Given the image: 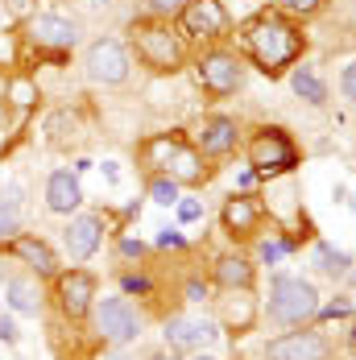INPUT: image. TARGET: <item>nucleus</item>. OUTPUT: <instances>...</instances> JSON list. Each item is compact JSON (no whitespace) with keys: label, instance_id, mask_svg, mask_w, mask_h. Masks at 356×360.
Listing matches in <instances>:
<instances>
[{"label":"nucleus","instance_id":"4c0bfd02","mask_svg":"<svg viewBox=\"0 0 356 360\" xmlns=\"http://www.w3.org/2000/svg\"><path fill=\"white\" fill-rule=\"evenodd\" d=\"M352 344H356V323H352Z\"/></svg>","mask_w":356,"mask_h":360},{"label":"nucleus","instance_id":"393cba45","mask_svg":"<svg viewBox=\"0 0 356 360\" xmlns=\"http://www.w3.org/2000/svg\"><path fill=\"white\" fill-rule=\"evenodd\" d=\"M278 8L290 13V17H315L323 8V0H278Z\"/></svg>","mask_w":356,"mask_h":360},{"label":"nucleus","instance_id":"9b49d317","mask_svg":"<svg viewBox=\"0 0 356 360\" xmlns=\"http://www.w3.org/2000/svg\"><path fill=\"white\" fill-rule=\"evenodd\" d=\"M257 319H261V307H257L253 290H220V298H215V323L224 327L232 340L249 335L253 327H257Z\"/></svg>","mask_w":356,"mask_h":360},{"label":"nucleus","instance_id":"20e7f679","mask_svg":"<svg viewBox=\"0 0 356 360\" xmlns=\"http://www.w3.org/2000/svg\"><path fill=\"white\" fill-rule=\"evenodd\" d=\"M265 315H269V323H278V327H307L319 315V290L311 286L307 278L278 274V278L269 282Z\"/></svg>","mask_w":356,"mask_h":360},{"label":"nucleus","instance_id":"bb28decb","mask_svg":"<svg viewBox=\"0 0 356 360\" xmlns=\"http://www.w3.org/2000/svg\"><path fill=\"white\" fill-rule=\"evenodd\" d=\"M17 232H21V228H17V216H13L8 207H0V245H8Z\"/></svg>","mask_w":356,"mask_h":360},{"label":"nucleus","instance_id":"7c9ffc66","mask_svg":"<svg viewBox=\"0 0 356 360\" xmlns=\"http://www.w3.org/2000/svg\"><path fill=\"white\" fill-rule=\"evenodd\" d=\"M4 8H8L13 17H25V13L34 8V0H4Z\"/></svg>","mask_w":356,"mask_h":360},{"label":"nucleus","instance_id":"6e6552de","mask_svg":"<svg viewBox=\"0 0 356 360\" xmlns=\"http://www.w3.org/2000/svg\"><path fill=\"white\" fill-rule=\"evenodd\" d=\"M195 79H199V87L208 96H232L245 83V63L232 50H208L195 63Z\"/></svg>","mask_w":356,"mask_h":360},{"label":"nucleus","instance_id":"a211bd4d","mask_svg":"<svg viewBox=\"0 0 356 360\" xmlns=\"http://www.w3.org/2000/svg\"><path fill=\"white\" fill-rule=\"evenodd\" d=\"M212 282L220 290H253L257 265H253V257H245V252H220L215 265H212Z\"/></svg>","mask_w":356,"mask_h":360},{"label":"nucleus","instance_id":"c756f323","mask_svg":"<svg viewBox=\"0 0 356 360\" xmlns=\"http://www.w3.org/2000/svg\"><path fill=\"white\" fill-rule=\"evenodd\" d=\"M286 252H290V249H286L282 240H265V245H261V261H269V265H274V261H282Z\"/></svg>","mask_w":356,"mask_h":360},{"label":"nucleus","instance_id":"2eb2a0df","mask_svg":"<svg viewBox=\"0 0 356 360\" xmlns=\"http://www.w3.org/2000/svg\"><path fill=\"white\" fill-rule=\"evenodd\" d=\"M25 34L42 50H71L75 41H79V25H75L71 17H63V13H37V17H30Z\"/></svg>","mask_w":356,"mask_h":360},{"label":"nucleus","instance_id":"72a5a7b5","mask_svg":"<svg viewBox=\"0 0 356 360\" xmlns=\"http://www.w3.org/2000/svg\"><path fill=\"white\" fill-rule=\"evenodd\" d=\"M191 360H220V356H215V352H208V348H203V352H191Z\"/></svg>","mask_w":356,"mask_h":360},{"label":"nucleus","instance_id":"7ed1b4c3","mask_svg":"<svg viewBox=\"0 0 356 360\" xmlns=\"http://www.w3.org/2000/svg\"><path fill=\"white\" fill-rule=\"evenodd\" d=\"M129 41H133V50H137V63L149 67L153 75H174V71H182V63H186V50H182V41H178L170 21H158V17L133 21Z\"/></svg>","mask_w":356,"mask_h":360},{"label":"nucleus","instance_id":"f03ea898","mask_svg":"<svg viewBox=\"0 0 356 360\" xmlns=\"http://www.w3.org/2000/svg\"><path fill=\"white\" fill-rule=\"evenodd\" d=\"M141 162L153 166L158 174L174 179L178 186H203L208 174H212L208 170V158L186 141L182 133H158V137H149L141 145Z\"/></svg>","mask_w":356,"mask_h":360},{"label":"nucleus","instance_id":"f8f14e48","mask_svg":"<svg viewBox=\"0 0 356 360\" xmlns=\"http://www.w3.org/2000/svg\"><path fill=\"white\" fill-rule=\"evenodd\" d=\"M162 335H166V348H174V352H203L215 344L220 323L208 315H174V319H166Z\"/></svg>","mask_w":356,"mask_h":360},{"label":"nucleus","instance_id":"ddd939ff","mask_svg":"<svg viewBox=\"0 0 356 360\" xmlns=\"http://www.w3.org/2000/svg\"><path fill=\"white\" fill-rule=\"evenodd\" d=\"M327 356H331V344L315 327L286 331V335L265 344V360H327Z\"/></svg>","mask_w":356,"mask_h":360},{"label":"nucleus","instance_id":"473e14b6","mask_svg":"<svg viewBox=\"0 0 356 360\" xmlns=\"http://www.w3.org/2000/svg\"><path fill=\"white\" fill-rule=\"evenodd\" d=\"M178 245H182L178 232H162V236H158V249H178Z\"/></svg>","mask_w":356,"mask_h":360},{"label":"nucleus","instance_id":"412c9836","mask_svg":"<svg viewBox=\"0 0 356 360\" xmlns=\"http://www.w3.org/2000/svg\"><path fill=\"white\" fill-rule=\"evenodd\" d=\"M4 302L17 311V315H37L42 311V286H37V278L30 274V278H21V274H13L8 282H4Z\"/></svg>","mask_w":356,"mask_h":360},{"label":"nucleus","instance_id":"f257e3e1","mask_svg":"<svg viewBox=\"0 0 356 360\" xmlns=\"http://www.w3.org/2000/svg\"><path fill=\"white\" fill-rule=\"evenodd\" d=\"M245 54H249V63L257 67L261 75H269V79H278L286 75L298 58H303V50H307V37L298 34V25L286 17V13H257L249 25H245Z\"/></svg>","mask_w":356,"mask_h":360},{"label":"nucleus","instance_id":"2f4dec72","mask_svg":"<svg viewBox=\"0 0 356 360\" xmlns=\"http://www.w3.org/2000/svg\"><path fill=\"white\" fill-rule=\"evenodd\" d=\"M0 340L4 344H17V327H13V319H4V315H0Z\"/></svg>","mask_w":356,"mask_h":360},{"label":"nucleus","instance_id":"c9c22d12","mask_svg":"<svg viewBox=\"0 0 356 360\" xmlns=\"http://www.w3.org/2000/svg\"><path fill=\"white\" fill-rule=\"evenodd\" d=\"M352 37H356V0H352Z\"/></svg>","mask_w":356,"mask_h":360},{"label":"nucleus","instance_id":"4468645a","mask_svg":"<svg viewBox=\"0 0 356 360\" xmlns=\"http://www.w3.org/2000/svg\"><path fill=\"white\" fill-rule=\"evenodd\" d=\"M100 245H104V219L91 216V212H79V216H71L67 232H63V249H67V257H71L75 265L91 261V257L100 252Z\"/></svg>","mask_w":356,"mask_h":360},{"label":"nucleus","instance_id":"b1692460","mask_svg":"<svg viewBox=\"0 0 356 360\" xmlns=\"http://www.w3.org/2000/svg\"><path fill=\"white\" fill-rule=\"evenodd\" d=\"M178 191H182V186H178L174 179H166V174H153V179H149V199L162 203V207H174Z\"/></svg>","mask_w":356,"mask_h":360},{"label":"nucleus","instance_id":"a878e982","mask_svg":"<svg viewBox=\"0 0 356 360\" xmlns=\"http://www.w3.org/2000/svg\"><path fill=\"white\" fill-rule=\"evenodd\" d=\"M145 4H149V13H153V17H178L186 0H145Z\"/></svg>","mask_w":356,"mask_h":360},{"label":"nucleus","instance_id":"423d86ee","mask_svg":"<svg viewBox=\"0 0 356 360\" xmlns=\"http://www.w3.org/2000/svg\"><path fill=\"white\" fill-rule=\"evenodd\" d=\"M91 319H96V331L104 335L108 344H133L141 335V315H137V307L125 294H104V298L96 294Z\"/></svg>","mask_w":356,"mask_h":360},{"label":"nucleus","instance_id":"e433bc0d","mask_svg":"<svg viewBox=\"0 0 356 360\" xmlns=\"http://www.w3.org/2000/svg\"><path fill=\"white\" fill-rule=\"evenodd\" d=\"M348 278H352V286H356V269H348Z\"/></svg>","mask_w":356,"mask_h":360},{"label":"nucleus","instance_id":"39448f33","mask_svg":"<svg viewBox=\"0 0 356 360\" xmlns=\"http://www.w3.org/2000/svg\"><path fill=\"white\" fill-rule=\"evenodd\" d=\"M245 158H249V166L257 170V174H286V170H294L298 149H294V141H290L286 129H278V124H261V129L249 137V145H245Z\"/></svg>","mask_w":356,"mask_h":360},{"label":"nucleus","instance_id":"f704fd0d","mask_svg":"<svg viewBox=\"0 0 356 360\" xmlns=\"http://www.w3.org/2000/svg\"><path fill=\"white\" fill-rule=\"evenodd\" d=\"M153 360H178V352H174V348H170V352H158V356H153Z\"/></svg>","mask_w":356,"mask_h":360},{"label":"nucleus","instance_id":"c85d7f7f","mask_svg":"<svg viewBox=\"0 0 356 360\" xmlns=\"http://www.w3.org/2000/svg\"><path fill=\"white\" fill-rule=\"evenodd\" d=\"M174 207H178V219H186V224H191V219H199V216H203V203H199V199H186V203L178 199Z\"/></svg>","mask_w":356,"mask_h":360},{"label":"nucleus","instance_id":"0eeeda50","mask_svg":"<svg viewBox=\"0 0 356 360\" xmlns=\"http://www.w3.org/2000/svg\"><path fill=\"white\" fill-rule=\"evenodd\" d=\"M54 302H58V311L79 323V319H87L91 315V302H96V274H87V269H63V274H54Z\"/></svg>","mask_w":356,"mask_h":360},{"label":"nucleus","instance_id":"cd10ccee","mask_svg":"<svg viewBox=\"0 0 356 360\" xmlns=\"http://www.w3.org/2000/svg\"><path fill=\"white\" fill-rule=\"evenodd\" d=\"M340 91H344V100H352L356 104V58L344 67V75H340Z\"/></svg>","mask_w":356,"mask_h":360},{"label":"nucleus","instance_id":"1a4fd4ad","mask_svg":"<svg viewBox=\"0 0 356 360\" xmlns=\"http://www.w3.org/2000/svg\"><path fill=\"white\" fill-rule=\"evenodd\" d=\"M178 25L191 37H203V41H220L232 30V17L224 8V0H186L182 13H178Z\"/></svg>","mask_w":356,"mask_h":360},{"label":"nucleus","instance_id":"4be33fe9","mask_svg":"<svg viewBox=\"0 0 356 360\" xmlns=\"http://www.w3.org/2000/svg\"><path fill=\"white\" fill-rule=\"evenodd\" d=\"M290 87H294V96L307 100L311 108H323V104H327V83L319 79L315 67H294V71H290Z\"/></svg>","mask_w":356,"mask_h":360},{"label":"nucleus","instance_id":"58836bf2","mask_svg":"<svg viewBox=\"0 0 356 360\" xmlns=\"http://www.w3.org/2000/svg\"><path fill=\"white\" fill-rule=\"evenodd\" d=\"M0 25H4V8H0Z\"/></svg>","mask_w":356,"mask_h":360},{"label":"nucleus","instance_id":"f3484780","mask_svg":"<svg viewBox=\"0 0 356 360\" xmlns=\"http://www.w3.org/2000/svg\"><path fill=\"white\" fill-rule=\"evenodd\" d=\"M241 141V129H236V120H228V116H208L203 124H199V133H195V149L203 153V158H224V153H232Z\"/></svg>","mask_w":356,"mask_h":360},{"label":"nucleus","instance_id":"dca6fc26","mask_svg":"<svg viewBox=\"0 0 356 360\" xmlns=\"http://www.w3.org/2000/svg\"><path fill=\"white\" fill-rule=\"evenodd\" d=\"M261 203L253 199V195H232L228 203H224V212H220V224H224V232L232 236V240H253L257 232H261Z\"/></svg>","mask_w":356,"mask_h":360},{"label":"nucleus","instance_id":"ea45409f","mask_svg":"<svg viewBox=\"0 0 356 360\" xmlns=\"http://www.w3.org/2000/svg\"><path fill=\"white\" fill-rule=\"evenodd\" d=\"M352 311H356V294H352Z\"/></svg>","mask_w":356,"mask_h":360},{"label":"nucleus","instance_id":"9d476101","mask_svg":"<svg viewBox=\"0 0 356 360\" xmlns=\"http://www.w3.org/2000/svg\"><path fill=\"white\" fill-rule=\"evenodd\" d=\"M83 67H87V79H91V83L116 87V83L129 79V67H133V63H129V54H125V46H120L116 37H100V41L87 46Z\"/></svg>","mask_w":356,"mask_h":360},{"label":"nucleus","instance_id":"5701e85b","mask_svg":"<svg viewBox=\"0 0 356 360\" xmlns=\"http://www.w3.org/2000/svg\"><path fill=\"white\" fill-rule=\"evenodd\" d=\"M315 265H319L323 278H331V282H344L348 278V269H352V257L340 249H331V245H319L315 249Z\"/></svg>","mask_w":356,"mask_h":360},{"label":"nucleus","instance_id":"aec40b11","mask_svg":"<svg viewBox=\"0 0 356 360\" xmlns=\"http://www.w3.org/2000/svg\"><path fill=\"white\" fill-rule=\"evenodd\" d=\"M46 207L54 216H75L83 207V186H79V179L71 170H54L46 179Z\"/></svg>","mask_w":356,"mask_h":360},{"label":"nucleus","instance_id":"6ab92c4d","mask_svg":"<svg viewBox=\"0 0 356 360\" xmlns=\"http://www.w3.org/2000/svg\"><path fill=\"white\" fill-rule=\"evenodd\" d=\"M8 245H13V257L25 261V269H30L34 278H54V274H58V257H54V249H50L42 236H21V232H17Z\"/></svg>","mask_w":356,"mask_h":360}]
</instances>
